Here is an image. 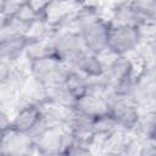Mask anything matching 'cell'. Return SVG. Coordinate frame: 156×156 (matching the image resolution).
Here are the masks:
<instances>
[{
  "label": "cell",
  "instance_id": "1",
  "mask_svg": "<svg viewBox=\"0 0 156 156\" xmlns=\"http://www.w3.org/2000/svg\"><path fill=\"white\" fill-rule=\"evenodd\" d=\"M6 155H29L40 154L32 138L16 128H7L1 135V152Z\"/></svg>",
  "mask_w": 156,
  "mask_h": 156
},
{
  "label": "cell",
  "instance_id": "2",
  "mask_svg": "<svg viewBox=\"0 0 156 156\" xmlns=\"http://www.w3.org/2000/svg\"><path fill=\"white\" fill-rule=\"evenodd\" d=\"M56 56L69 63H74L80 56L87 52H91L80 34H62L56 38Z\"/></svg>",
  "mask_w": 156,
  "mask_h": 156
},
{
  "label": "cell",
  "instance_id": "3",
  "mask_svg": "<svg viewBox=\"0 0 156 156\" xmlns=\"http://www.w3.org/2000/svg\"><path fill=\"white\" fill-rule=\"evenodd\" d=\"M45 100H48L45 84L33 74L27 76L20 87V96L17 99L18 108L39 106Z\"/></svg>",
  "mask_w": 156,
  "mask_h": 156
},
{
  "label": "cell",
  "instance_id": "4",
  "mask_svg": "<svg viewBox=\"0 0 156 156\" xmlns=\"http://www.w3.org/2000/svg\"><path fill=\"white\" fill-rule=\"evenodd\" d=\"M107 32L108 24L100 18H94L82 26L80 35L87 48L93 54H96L107 48Z\"/></svg>",
  "mask_w": 156,
  "mask_h": 156
},
{
  "label": "cell",
  "instance_id": "5",
  "mask_svg": "<svg viewBox=\"0 0 156 156\" xmlns=\"http://www.w3.org/2000/svg\"><path fill=\"white\" fill-rule=\"evenodd\" d=\"M82 9L84 7L77 0H52L43 10L41 16L50 27L55 28Z\"/></svg>",
  "mask_w": 156,
  "mask_h": 156
},
{
  "label": "cell",
  "instance_id": "6",
  "mask_svg": "<svg viewBox=\"0 0 156 156\" xmlns=\"http://www.w3.org/2000/svg\"><path fill=\"white\" fill-rule=\"evenodd\" d=\"M139 41L135 27H108L107 48L118 55L133 50Z\"/></svg>",
  "mask_w": 156,
  "mask_h": 156
},
{
  "label": "cell",
  "instance_id": "7",
  "mask_svg": "<svg viewBox=\"0 0 156 156\" xmlns=\"http://www.w3.org/2000/svg\"><path fill=\"white\" fill-rule=\"evenodd\" d=\"M71 128L68 123H63L58 127L46 129L35 141V146L40 154H61L62 135L66 129Z\"/></svg>",
  "mask_w": 156,
  "mask_h": 156
},
{
  "label": "cell",
  "instance_id": "8",
  "mask_svg": "<svg viewBox=\"0 0 156 156\" xmlns=\"http://www.w3.org/2000/svg\"><path fill=\"white\" fill-rule=\"evenodd\" d=\"M74 108L91 118H98L105 115H110V107L104 101V99L89 93H85L84 95L77 99Z\"/></svg>",
  "mask_w": 156,
  "mask_h": 156
},
{
  "label": "cell",
  "instance_id": "9",
  "mask_svg": "<svg viewBox=\"0 0 156 156\" xmlns=\"http://www.w3.org/2000/svg\"><path fill=\"white\" fill-rule=\"evenodd\" d=\"M55 46H56V37H55V30L52 29L51 33H49L46 37L41 39L27 41L23 50L30 60H38L48 56H56Z\"/></svg>",
  "mask_w": 156,
  "mask_h": 156
},
{
  "label": "cell",
  "instance_id": "10",
  "mask_svg": "<svg viewBox=\"0 0 156 156\" xmlns=\"http://www.w3.org/2000/svg\"><path fill=\"white\" fill-rule=\"evenodd\" d=\"M145 20L146 18L143 15H140L129 2H127L115 9L108 27H136Z\"/></svg>",
  "mask_w": 156,
  "mask_h": 156
},
{
  "label": "cell",
  "instance_id": "11",
  "mask_svg": "<svg viewBox=\"0 0 156 156\" xmlns=\"http://www.w3.org/2000/svg\"><path fill=\"white\" fill-rule=\"evenodd\" d=\"M102 74L107 85L115 88L117 84H119L124 78H127L130 74V65L128 60L121 55L113 63H111L108 67H106L102 71Z\"/></svg>",
  "mask_w": 156,
  "mask_h": 156
},
{
  "label": "cell",
  "instance_id": "12",
  "mask_svg": "<svg viewBox=\"0 0 156 156\" xmlns=\"http://www.w3.org/2000/svg\"><path fill=\"white\" fill-rule=\"evenodd\" d=\"M46 87V98L50 101L74 107L77 98L69 91L65 83L62 84H54V85H45Z\"/></svg>",
  "mask_w": 156,
  "mask_h": 156
},
{
  "label": "cell",
  "instance_id": "13",
  "mask_svg": "<svg viewBox=\"0 0 156 156\" xmlns=\"http://www.w3.org/2000/svg\"><path fill=\"white\" fill-rule=\"evenodd\" d=\"M27 40L24 37L12 38L4 41H0V61L11 63L22 51Z\"/></svg>",
  "mask_w": 156,
  "mask_h": 156
},
{
  "label": "cell",
  "instance_id": "14",
  "mask_svg": "<svg viewBox=\"0 0 156 156\" xmlns=\"http://www.w3.org/2000/svg\"><path fill=\"white\" fill-rule=\"evenodd\" d=\"M38 117H39V108H38V106L24 107V108L18 111V113L16 115V117L12 121L11 127L16 128L18 130L26 132V130H28L34 124V122L38 119Z\"/></svg>",
  "mask_w": 156,
  "mask_h": 156
},
{
  "label": "cell",
  "instance_id": "15",
  "mask_svg": "<svg viewBox=\"0 0 156 156\" xmlns=\"http://www.w3.org/2000/svg\"><path fill=\"white\" fill-rule=\"evenodd\" d=\"M73 67H76L77 69H79L87 76H95V74L102 73V67L99 63L95 54L93 52H87L83 56H80L73 63Z\"/></svg>",
  "mask_w": 156,
  "mask_h": 156
},
{
  "label": "cell",
  "instance_id": "16",
  "mask_svg": "<svg viewBox=\"0 0 156 156\" xmlns=\"http://www.w3.org/2000/svg\"><path fill=\"white\" fill-rule=\"evenodd\" d=\"M52 27H50L45 20L43 18V16L40 15L38 18H35L34 21H32L24 33V39L27 41H32V40H38L41 39L44 37H46L49 33L52 32Z\"/></svg>",
  "mask_w": 156,
  "mask_h": 156
},
{
  "label": "cell",
  "instance_id": "17",
  "mask_svg": "<svg viewBox=\"0 0 156 156\" xmlns=\"http://www.w3.org/2000/svg\"><path fill=\"white\" fill-rule=\"evenodd\" d=\"M58 62H60V58L57 56H48V57L33 60L32 74L43 82L44 78L58 65Z\"/></svg>",
  "mask_w": 156,
  "mask_h": 156
},
{
  "label": "cell",
  "instance_id": "18",
  "mask_svg": "<svg viewBox=\"0 0 156 156\" xmlns=\"http://www.w3.org/2000/svg\"><path fill=\"white\" fill-rule=\"evenodd\" d=\"M87 74H84L83 72H80L79 69H77L76 67H73L72 73L69 74V77L67 78V80L65 82V84L67 85V88L69 89V91L78 99L79 96L84 95L87 91Z\"/></svg>",
  "mask_w": 156,
  "mask_h": 156
},
{
  "label": "cell",
  "instance_id": "19",
  "mask_svg": "<svg viewBox=\"0 0 156 156\" xmlns=\"http://www.w3.org/2000/svg\"><path fill=\"white\" fill-rule=\"evenodd\" d=\"M20 96V87L6 78L0 82V104H7L16 101Z\"/></svg>",
  "mask_w": 156,
  "mask_h": 156
},
{
  "label": "cell",
  "instance_id": "20",
  "mask_svg": "<svg viewBox=\"0 0 156 156\" xmlns=\"http://www.w3.org/2000/svg\"><path fill=\"white\" fill-rule=\"evenodd\" d=\"M93 132L94 133H98V132H102V133H110L117 128H121L116 121L112 118L111 115H105V116H101V117H98V118H94L93 121Z\"/></svg>",
  "mask_w": 156,
  "mask_h": 156
},
{
  "label": "cell",
  "instance_id": "21",
  "mask_svg": "<svg viewBox=\"0 0 156 156\" xmlns=\"http://www.w3.org/2000/svg\"><path fill=\"white\" fill-rule=\"evenodd\" d=\"M136 33L139 39H144V40H155V20H145L143 22H140L136 27Z\"/></svg>",
  "mask_w": 156,
  "mask_h": 156
},
{
  "label": "cell",
  "instance_id": "22",
  "mask_svg": "<svg viewBox=\"0 0 156 156\" xmlns=\"http://www.w3.org/2000/svg\"><path fill=\"white\" fill-rule=\"evenodd\" d=\"M32 63H33V60H30L23 50L10 65L12 68L20 71L24 76H29V74H32Z\"/></svg>",
  "mask_w": 156,
  "mask_h": 156
},
{
  "label": "cell",
  "instance_id": "23",
  "mask_svg": "<svg viewBox=\"0 0 156 156\" xmlns=\"http://www.w3.org/2000/svg\"><path fill=\"white\" fill-rule=\"evenodd\" d=\"M95 56H96V58H98V61H99V63L101 65L102 71H104L106 67H108L111 63H113L121 55H118L117 52L112 51L110 48H105V49H102L101 51L96 52Z\"/></svg>",
  "mask_w": 156,
  "mask_h": 156
},
{
  "label": "cell",
  "instance_id": "24",
  "mask_svg": "<svg viewBox=\"0 0 156 156\" xmlns=\"http://www.w3.org/2000/svg\"><path fill=\"white\" fill-rule=\"evenodd\" d=\"M40 15H41V13H38L37 11H34V10L29 6V4L27 2V4L22 5V6L17 10V12L13 15V17H16V18H18V20L26 22V23H30L32 21H34L35 18H38Z\"/></svg>",
  "mask_w": 156,
  "mask_h": 156
},
{
  "label": "cell",
  "instance_id": "25",
  "mask_svg": "<svg viewBox=\"0 0 156 156\" xmlns=\"http://www.w3.org/2000/svg\"><path fill=\"white\" fill-rule=\"evenodd\" d=\"M28 2V0H5V4H4V12L6 13V15H9L10 17H12L16 12H17V10L22 6V5H24V4H27Z\"/></svg>",
  "mask_w": 156,
  "mask_h": 156
},
{
  "label": "cell",
  "instance_id": "26",
  "mask_svg": "<svg viewBox=\"0 0 156 156\" xmlns=\"http://www.w3.org/2000/svg\"><path fill=\"white\" fill-rule=\"evenodd\" d=\"M51 1L52 0H28V4L34 11H37L38 13H41L43 10L46 7V5L50 4Z\"/></svg>",
  "mask_w": 156,
  "mask_h": 156
},
{
  "label": "cell",
  "instance_id": "27",
  "mask_svg": "<svg viewBox=\"0 0 156 156\" xmlns=\"http://www.w3.org/2000/svg\"><path fill=\"white\" fill-rule=\"evenodd\" d=\"M77 1L84 9H88V10H95L102 5V0H77Z\"/></svg>",
  "mask_w": 156,
  "mask_h": 156
},
{
  "label": "cell",
  "instance_id": "28",
  "mask_svg": "<svg viewBox=\"0 0 156 156\" xmlns=\"http://www.w3.org/2000/svg\"><path fill=\"white\" fill-rule=\"evenodd\" d=\"M11 124H12V122H11L10 117L0 108V132L6 130L7 128L11 127Z\"/></svg>",
  "mask_w": 156,
  "mask_h": 156
},
{
  "label": "cell",
  "instance_id": "29",
  "mask_svg": "<svg viewBox=\"0 0 156 156\" xmlns=\"http://www.w3.org/2000/svg\"><path fill=\"white\" fill-rule=\"evenodd\" d=\"M9 72H10V63L0 61V82L7 78Z\"/></svg>",
  "mask_w": 156,
  "mask_h": 156
},
{
  "label": "cell",
  "instance_id": "30",
  "mask_svg": "<svg viewBox=\"0 0 156 156\" xmlns=\"http://www.w3.org/2000/svg\"><path fill=\"white\" fill-rule=\"evenodd\" d=\"M11 17L9 16V15H6L4 11H1L0 12V29L1 28H4L6 24H7V22H9V20H10Z\"/></svg>",
  "mask_w": 156,
  "mask_h": 156
},
{
  "label": "cell",
  "instance_id": "31",
  "mask_svg": "<svg viewBox=\"0 0 156 156\" xmlns=\"http://www.w3.org/2000/svg\"><path fill=\"white\" fill-rule=\"evenodd\" d=\"M4 4H5V0H0V12L4 10Z\"/></svg>",
  "mask_w": 156,
  "mask_h": 156
},
{
  "label": "cell",
  "instance_id": "32",
  "mask_svg": "<svg viewBox=\"0 0 156 156\" xmlns=\"http://www.w3.org/2000/svg\"><path fill=\"white\" fill-rule=\"evenodd\" d=\"M1 135H2V132H0V152H1Z\"/></svg>",
  "mask_w": 156,
  "mask_h": 156
},
{
  "label": "cell",
  "instance_id": "33",
  "mask_svg": "<svg viewBox=\"0 0 156 156\" xmlns=\"http://www.w3.org/2000/svg\"><path fill=\"white\" fill-rule=\"evenodd\" d=\"M0 108H1V104H0Z\"/></svg>",
  "mask_w": 156,
  "mask_h": 156
}]
</instances>
